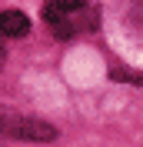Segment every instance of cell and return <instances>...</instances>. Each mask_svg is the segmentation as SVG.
I'll return each mask as SVG.
<instances>
[{"label": "cell", "mask_w": 143, "mask_h": 147, "mask_svg": "<svg viewBox=\"0 0 143 147\" xmlns=\"http://www.w3.org/2000/svg\"><path fill=\"white\" fill-rule=\"evenodd\" d=\"M43 20L53 27V34L60 37V40H67V37L93 27V10L83 3V0H47Z\"/></svg>", "instance_id": "cell-1"}, {"label": "cell", "mask_w": 143, "mask_h": 147, "mask_svg": "<svg viewBox=\"0 0 143 147\" xmlns=\"http://www.w3.org/2000/svg\"><path fill=\"white\" fill-rule=\"evenodd\" d=\"M0 134L7 137H23V140H53L57 127H50L47 120L37 117H20V114H0Z\"/></svg>", "instance_id": "cell-2"}, {"label": "cell", "mask_w": 143, "mask_h": 147, "mask_svg": "<svg viewBox=\"0 0 143 147\" xmlns=\"http://www.w3.org/2000/svg\"><path fill=\"white\" fill-rule=\"evenodd\" d=\"M30 20L20 10H0V37H27Z\"/></svg>", "instance_id": "cell-3"}, {"label": "cell", "mask_w": 143, "mask_h": 147, "mask_svg": "<svg viewBox=\"0 0 143 147\" xmlns=\"http://www.w3.org/2000/svg\"><path fill=\"white\" fill-rule=\"evenodd\" d=\"M113 80H130V84H143V74H133V70H123V67H113L110 70Z\"/></svg>", "instance_id": "cell-4"}, {"label": "cell", "mask_w": 143, "mask_h": 147, "mask_svg": "<svg viewBox=\"0 0 143 147\" xmlns=\"http://www.w3.org/2000/svg\"><path fill=\"white\" fill-rule=\"evenodd\" d=\"M3 60H7V50H3V44H0V70H3Z\"/></svg>", "instance_id": "cell-5"}]
</instances>
